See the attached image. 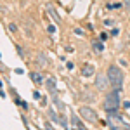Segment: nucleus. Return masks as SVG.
<instances>
[{
  "label": "nucleus",
  "instance_id": "f257e3e1",
  "mask_svg": "<svg viewBox=\"0 0 130 130\" xmlns=\"http://www.w3.org/2000/svg\"><path fill=\"white\" fill-rule=\"evenodd\" d=\"M108 78H109V85L113 89L116 90H121L123 87V80H125V76H123V71L118 68V66H115V64H111L109 68H108Z\"/></svg>",
  "mask_w": 130,
  "mask_h": 130
},
{
  "label": "nucleus",
  "instance_id": "f03ea898",
  "mask_svg": "<svg viewBox=\"0 0 130 130\" xmlns=\"http://www.w3.org/2000/svg\"><path fill=\"white\" fill-rule=\"evenodd\" d=\"M102 106H104V109L108 111H116L120 108V90H113V92H108L106 94V97H104V102H102Z\"/></svg>",
  "mask_w": 130,
  "mask_h": 130
},
{
  "label": "nucleus",
  "instance_id": "7ed1b4c3",
  "mask_svg": "<svg viewBox=\"0 0 130 130\" xmlns=\"http://www.w3.org/2000/svg\"><path fill=\"white\" fill-rule=\"evenodd\" d=\"M108 123H109L111 128H121V127H127V121L123 120L116 111H109V113H108Z\"/></svg>",
  "mask_w": 130,
  "mask_h": 130
},
{
  "label": "nucleus",
  "instance_id": "20e7f679",
  "mask_svg": "<svg viewBox=\"0 0 130 130\" xmlns=\"http://www.w3.org/2000/svg\"><path fill=\"white\" fill-rule=\"evenodd\" d=\"M80 116L85 121H89V123H95L97 121V113L92 109V108H89V106H83L80 109Z\"/></svg>",
  "mask_w": 130,
  "mask_h": 130
},
{
  "label": "nucleus",
  "instance_id": "39448f33",
  "mask_svg": "<svg viewBox=\"0 0 130 130\" xmlns=\"http://www.w3.org/2000/svg\"><path fill=\"white\" fill-rule=\"evenodd\" d=\"M108 85H109V78H108V75H101L95 78V87L99 90H106L108 89Z\"/></svg>",
  "mask_w": 130,
  "mask_h": 130
},
{
  "label": "nucleus",
  "instance_id": "423d86ee",
  "mask_svg": "<svg viewBox=\"0 0 130 130\" xmlns=\"http://www.w3.org/2000/svg\"><path fill=\"white\" fill-rule=\"evenodd\" d=\"M82 73H83V76H92V75L95 73L94 64H85V66H83V70H82Z\"/></svg>",
  "mask_w": 130,
  "mask_h": 130
},
{
  "label": "nucleus",
  "instance_id": "0eeeda50",
  "mask_svg": "<svg viewBox=\"0 0 130 130\" xmlns=\"http://www.w3.org/2000/svg\"><path fill=\"white\" fill-rule=\"evenodd\" d=\"M45 85H47V89H49V92H56V89H57V85H56V80L52 78V76H49L47 80H45Z\"/></svg>",
  "mask_w": 130,
  "mask_h": 130
},
{
  "label": "nucleus",
  "instance_id": "6e6552de",
  "mask_svg": "<svg viewBox=\"0 0 130 130\" xmlns=\"http://www.w3.org/2000/svg\"><path fill=\"white\" fill-rule=\"evenodd\" d=\"M37 64H38L40 68L47 66V57H45V54H43V52H38V54H37Z\"/></svg>",
  "mask_w": 130,
  "mask_h": 130
},
{
  "label": "nucleus",
  "instance_id": "1a4fd4ad",
  "mask_svg": "<svg viewBox=\"0 0 130 130\" xmlns=\"http://www.w3.org/2000/svg\"><path fill=\"white\" fill-rule=\"evenodd\" d=\"M92 49H94V52H97V54H99V52H102V50H104V45H102V43H101V42H92Z\"/></svg>",
  "mask_w": 130,
  "mask_h": 130
},
{
  "label": "nucleus",
  "instance_id": "9d476101",
  "mask_svg": "<svg viewBox=\"0 0 130 130\" xmlns=\"http://www.w3.org/2000/svg\"><path fill=\"white\" fill-rule=\"evenodd\" d=\"M47 10H49V14L52 16V19L56 21V23H59V21H61V18L57 16V12H56V10L52 9V5H47Z\"/></svg>",
  "mask_w": 130,
  "mask_h": 130
},
{
  "label": "nucleus",
  "instance_id": "9b49d317",
  "mask_svg": "<svg viewBox=\"0 0 130 130\" xmlns=\"http://www.w3.org/2000/svg\"><path fill=\"white\" fill-rule=\"evenodd\" d=\"M30 76H31V80L35 82V83H42V82H43V78H42L40 73H31Z\"/></svg>",
  "mask_w": 130,
  "mask_h": 130
},
{
  "label": "nucleus",
  "instance_id": "f8f14e48",
  "mask_svg": "<svg viewBox=\"0 0 130 130\" xmlns=\"http://www.w3.org/2000/svg\"><path fill=\"white\" fill-rule=\"evenodd\" d=\"M54 104H56V106H57V109H59V111H62V109H64V106H62V102H61V101L57 99V97H56V95H54Z\"/></svg>",
  "mask_w": 130,
  "mask_h": 130
},
{
  "label": "nucleus",
  "instance_id": "ddd939ff",
  "mask_svg": "<svg viewBox=\"0 0 130 130\" xmlns=\"http://www.w3.org/2000/svg\"><path fill=\"white\" fill-rule=\"evenodd\" d=\"M123 2H125V7H127V10L130 12V0H123Z\"/></svg>",
  "mask_w": 130,
  "mask_h": 130
},
{
  "label": "nucleus",
  "instance_id": "4468645a",
  "mask_svg": "<svg viewBox=\"0 0 130 130\" xmlns=\"http://www.w3.org/2000/svg\"><path fill=\"white\" fill-rule=\"evenodd\" d=\"M75 33H76V35H83V30H80V28H75Z\"/></svg>",
  "mask_w": 130,
  "mask_h": 130
},
{
  "label": "nucleus",
  "instance_id": "2eb2a0df",
  "mask_svg": "<svg viewBox=\"0 0 130 130\" xmlns=\"http://www.w3.org/2000/svg\"><path fill=\"white\" fill-rule=\"evenodd\" d=\"M18 54H19L21 57H24V52H23V49H21V47H18Z\"/></svg>",
  "mask_w": 130,
  "mask_h": 130
},
{
  "label": "nucleus",
  "instance_id": "dca6fc26",
  "mask_svg": "<svg viewBox=\"0 0 130 130\" xmlns=\"http://www.w3.org/2000/svg\"><path fill=\"white\" fill-rule=\"evenodd\" d=\"M9 30H10V31H16V30H18V28H16L14 24H9Z\"/></svg>",
  "mask_w": 130,
  "mask_h": 130
},
{
  "label": "nucleus",
  "instance_id": "f3484780",
  "mask_svg": "<svg viewBox=\"0 0 130 130\" xmlns=\"http://www.w3.org/2000/svg\"><path fill=\"white\" fill-rule=\"evenodd\" d=\"M111 130H130V128H127V127H121V128H111Z\"/></svg>",
  "mask_w": 130,
  "mask_h": 130
}]
</instances>
